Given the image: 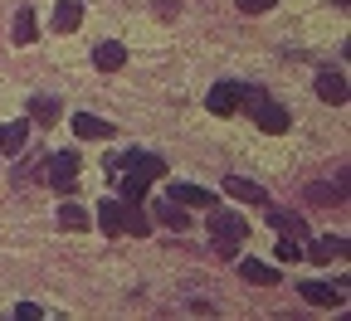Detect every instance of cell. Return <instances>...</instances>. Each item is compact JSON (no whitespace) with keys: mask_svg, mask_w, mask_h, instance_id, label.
<instances>
[{"mask_svg":"<svg viewBox=\"0 0 351 321\" xmlns=\"http://www.w3.org/2000/svg\"><path fill=\"white\" fill-rule=\"evenodd\" d=\"M156 219H161L166 229H176V234H181V229L191 224V214H186V205H176V200H161V205H156Z\"/></svg>","mask_w":351,"mask_h":321,"instance_id":"9a60e30c","label":"cell"},{"mask_svg":"<svg viewBox=\"0 0 351 321\" xmlns=\"http://www.w3.org/2000/svg\"><path fill=\"white\" fill-rule=\"evenodd\" d=\"M244 93H249L244 83H215V88H210V98H205V107H210L215 117H230V112L244 107Z\"/></svg>","mask_w":351,"mask_h":321,"instance_id":"277c9868","label":"cell"},{"mask_svg":"<svg viewBox=\"0 0 351 321\" xmlns=\"http://www.w3.org/2000/svg\"><path fill=\"white\" fill-rule=\"evenodd\" d=\"M73 136H78V142H108V136H112V122H103V117H93V112H78V117H73Z\"/></svg>","mask_w":351,"mask_h":321,"instance_id":"52a82bcc","label":"cell"},{"mask_svg":"<svg viewBox=\"0 0 351 321\" xmlns=\"http://www.w3.org/2000/svg\"><path fill=\"white\" fill-rule=\"evenodd\" d=\"M117 185H122V200H132V205H137L147 190H152V180H142V175H132V170H122V180H117Z\"/></svg>","mask_w":351,"mask_h":321,"instance_id":"44dd1931","label":"cell"},{"mask_svg":"<svg viewBox=\"0 0 351 321\" xmlns=\"http://www.w3.org/2000/svg\"><path fill=\"white\" fill-rule=\"evenodd\" d=\"M29 146V122L20 117V122H5L0 127V151H10V156H20Z\"/></svg>","mask_w":351,"mask_h":321,"instance_id":"8fae6325","label":"cell"},{"mask_svg":"<svg viewBox=\"0 0 351 321\" xmlns=\"http://www.w3.org/2000/svg\"><path fill=\"white\" fill-rule=\"evenodd\" d=\"M346 253V239H317L313 248H307V258L313 263H332V258H341Z\"/></svg>","mask_w":351,"mask_h":321,"instance_id":"e0dca14e","label":"cell"},{"mask_svg":"<svg viewBox=\"0 0 351 321\" xmlns=\"http://www.w3.org/2000/svg\"><path fill=\"white\" fill-rule=\"evenodd\" d=\"M117 166H122V170H132V175H142V180H161V175H166V161H161V156H152V151H127Z\"/></svg>","mask_w":351,"mask_h":321,"instance_id":"5b68a950","label":"cell"},{"mask_svg":"<svg viewBox=\"0 0 351 321\" xmlns=\"http://www.w3.org/2000/svg\"><path fill=\"white\" fill-rule=\"evenodd\" d=\"M34 316H39L34 302H20V307H15V321H34Z\"/></svg>","mask_w":351,"mask_h":321,"instance_id":"484cf974","label":"cell"},{"mask_svg":"<svg viewBox=\"0 0 351 321\" xmlns=\"http://www.w3.org/2000/svg\"><path fill=\"white\" fill-rule=\"evenodd\" d=\"M127 209H132V200H103L98 205V229L103 234H127Z\"/></svg>","mask_w":351,"mask_h":321,"instance_id":"8992f818","label":"cell"},{"mask_svg":"<svg viewBox=\"0 0 351 321\" xmlns=\"http://www.w3.org/2000/svg\"><path fill=\"white\" fill-rule=\"evenodd\" d=\"M225 190H230L234 200H249V205H263V185H254V180H244V175H230V180H225Z\"/></svg>","mask_w":351,"mask_h":321,"instance_id":"2e32d148","label":"cell"},{"mask_svg":"<svg viewBox=\"0 0 351 321\" xmlns=\"http://www.w3.org/2000/svg\"><path fill=\"white\" fill-rule=\"evenodd\" d=\"M44 180H49L59 195H73V190H78V156H73V151L49 156V166H44Z\"/></svg>","mask_w":351,"mask_h":321,"instance_id":"3957f363","label":"cell"},{"mask_svg":"<svg viewBox=\"0 0 351 321\" xmlns=\"http://www.w3.org/2000/svg\"><path fill=\"white\" fill-rule=\"evenodd\" d=\"M29 122L54 127V122H59V103H54V98H34V103H29Z\"/></svg>","mask_w":351,"mask_h":321,"instance_id":"d6986e66","label":"cell"},{"mask_svg":"<svg viewBox=\"0 0 351 321\" xmlns=\"http://www.w3.org/2000/svg\"><path fill=\"white\" fill-rule=\"evenodd\" d=\"M78 25H83V0H59V5H54V29L73 34Z\"/></svg>","mask_w":351,"mask_h":321,"instance_id":"7c38bea8","label":"cell"},{"mask_svg":"<svg viewBox=\"0 0 351 321\" xmlns=\"http://www.w3.org/2000/svg\"><path fill=\"white\" fill-rule=\"evenodd\" d=\"M127 234H137V239H142V234H152V219H147V214H142L137 205L127 209Z\"/></svg>","mask_w":351,"mask_h":321,"instance_id":"603a6c76","label":"cell"},{"mask_svg":"<svg viewBox=\"0 0 351 321\" xmlns=\"http://www.w3.org/2000/svg\"><path fill=\"white\" fill-rule=\"evenodd\" d=\"M34 34H39L34 10H20V15H15V25H10V39H15V44H34Z\"/></svg>","mask_w":351,"mask_h":321,"instance_id":"ac0fdd59","label":"cell"},{"mask_svg":"<svg viewBox=\"0 0 351 321\" xmlns=\"http://www.w3.org/2000/svg\"><path fill=\"white\" fill-rule=\"evenodd\" d=\"M278 258H283V263H298V258H302V244L283 234V244H278Z\"/></svg>","mask_w":351,"mask_h":321,"instance_id":"cb8c5ba5","label":"cell"},{"mask_svg":"<svg viewBox=\"0 0 351 321\" xmlns=\"http://www.w3.org/2000/svg\"><path fill=\"white\" fill-rule=\"evenodd\" d=\"M93 64H98V73H117L127 64V49L117 39H103V44H93Z\"/></svg>","mask_w":351,"mask_h":321,"instance_id":"9c48e42d","label":"cell"},{"mask_svg":"<svg viewBox=\"0 0 351 321\" xmlns=\"http://www.w3.org/2000/svg\"><path fill=\"white\" fill-rule=\"evenodd\" d=\"M298 292H302L307 302H313V307H341V297H346V292H337L332 283H302Z\"/></svg>","mask_w":351,"mask_h":321,"instance_id":"5bb4252c","label":"cell"},{"mask_svg":"<svg viewBox=\"0 0 351 321\" xmlns=\"http://www.w3.org/2000/svg\"><path fill=\"white\" fill-rule=\"evenodd\" d=\"M239 278H244V283H254V287H278L283 272H278L274 263H254V258H244V263H239Z\"/></svg>","mask_w":351,"mask_h":321,"instance_id":"ba28073f","label":"cell"},{"mask_svg":"<svg viewBox=\"0 0 351 321\" xmlns=\"http://www.w3.org/2000/svg\"><path fill=\"white\" fill-rule=\"evenodd\" d=\"M274 5H278V0H239L244 15H263V10H274Z\"/></svg>","mask_w":351,"mask_h":321,"instance_id":"d4e9b609","label":"cell"},{"mask_svg":"<svg viewBox=\"0 0 351 321\" xmlns=\"http://www.w3.org/2000/svg\"><path fill=\"white\" fill-rule=\"evenodd\" d=\"M317 98L332 103V107H341L346 103V78L341 73H317Z\"/></svg>","mask_w":351,"mask_h":321,"instance_id":"4fadbf2b","label":"cell"},{"mask_svg":"<svg viewBox=\"0 0 351 321\" xmlns=\"http://www.w3.org/2000/svg\"><path fill=\"white\" fill-rule=\"evenodd\" d=\"M88 224H93V219H88V209H78V205H64V209H59V229H69V234H83Z\"/></svg>","mask_w":351,"mask_h":321,"instance_id":"ffe728a7","label":"cell"},{"mask_svg":"<svg viewBox=\"0 0 351 321\" xmlns=\"http://www.w3.org/2000/svg\"><path fill=\"white\" fill-rule=\"evenodd\" d=\"M244 107L254 112V122L263 127V131H269V136H283L288 131V107L283 103H269V98H263V93H254V88H249V93H244Z\"/></svg>","mask_w":351,"mask_h":321,"instance_id":"7a4b0ae2","label":"cell"},{"mask_svg":"<svg viewBox=\"0 0 351 321\" xmlns=\"http://www.w3.org/2000/svg\"><path fill=\"white\" fill-rule=\"evenodd\" d=\"M166 200L186 205V209H210V205H215V195H210L205 185H186V180H181V185H171V195H166Z\"/></svg>","mask_w":351,"mask_h":321,"instance_id":"30bf717a","label":"cell"},{"mask_svg":"<svg viewBox=\"0 0 351 321\" xmlns=\"http://www.w3.org/2000/svg\"><path fill=\"white\" fill-rule=\"evenodd\" d=\"M205 224H210V244H215L219 258H234L239 244L249 239V219H239L234 209H215V205H210V219H205Z\"/></svg>","mask_w":351,"mask_h":321,"instance_id":"6da1fadb","label":"cell"},{"mask_svg":"<svg viewBox=\"0 0 351 321\" xmlns=\"http://www.w3.org/2000/svg\"><path fill=\"white\" fill-rule=\"evenodd\" d=\"M269 219H274V229H278V234H288V239L307 244V224H302V219H293V214H269Z\"/></svg>","mask_w":351,"mask_h":321,"instance_id":"7402d4cb","label":"cell"}]
</instances>
